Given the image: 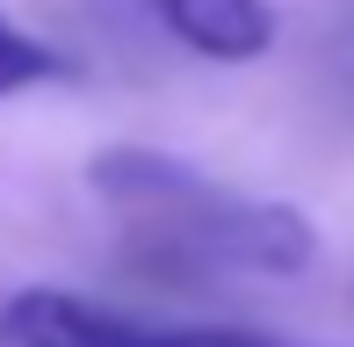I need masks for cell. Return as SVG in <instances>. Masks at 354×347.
<instances>
[{"label":"cell","instance_id":"cell-4","mask_svg":"<svg viewBox=\"0 0 354 347\" xmlns=\"http://www.w3.org/2000/svg\"><path fill=\"white\" fill-rule=\"evenodd\" d=\"M66 73H73V58L58 51V44L29 37V29H15L8 15H0V102H8V94H29V87H51V80H66Z\"/></svg>","mask_w":354,"mask_h":347},{"label":"cell","instance_id":"cell-5","mask_svg":"<svg viewBox=\"0 0 354 347\" xmlns=\"http://www.w3.org/2000/svg\"><path fill=\"white\" fill-rule=\"evenodd\" d=\"M152 347H282V340H268V333H196V326L167 333V326H159V340H152Z\"/></svg>","mask_w":354,"mask_h":347},{"label":"cell","instance_id":"cell-3","mask_svg":"<svg viewBox=\"0 0 354 347\" xmlns=\"http://www.w3.org/2000/svg\"><path fill=\"white\" fill-rule=\"evenodd\" d=\"M145 8L159 15V29L181 51L217 58V66H246V58L275 51V29H282L268 0H145Z\"/></svg>","mask_w":354,"mask_h":347},{"label":"cell","instance_id":"cell-2","mask_svg":"<svg viewBox=\"0 0 354 347\" xmlns=\"http://www.w3.org/2000/svg\"><path fill=\"white\" fill-rule=\"evenodd\" d=\"M0 340L8 347H152L159 326L87 304L73 290H22L0 304Z\"/></svg>","mask_w":354,"mask_h":347},{"label":"cell","instance_id":"cell-1","mask_svg":"<svg viewBox=\"0 0 354 347\" xmlns=\"http://www.w3.org/2000/svg\"><path fill=\"white\" fill-rule=\"evenodd\" d=\"M87 188L116 217H131L138 261L159 275H203V268H239V275H304L318 254L311 225L289 203H246L210 188L196 167L152 145H109L94 152Z\"/></svg>","mask_w":354,"mask_h":347}]
</instances>
